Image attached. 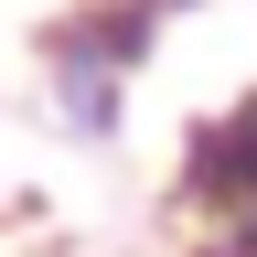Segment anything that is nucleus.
Masks as SVG:
<instances>
[{
    "label": "nucleus",
    "mask_w": 257,
    "mask_h": 257,
    "mask_svg": "<svg viewBox=\"0 0 257 257\" xmlns=\"http://www.w3.org/2000/svg\"><path fill=\"white\" fill-rule=\"evenodd\" d=\"M193 0H75L64 22H43V107L75 140H118L128 75L150 64L161 22H182Z\"/></svg>",
    "instance_id": "f257e3e1"
},
{
    "label": "nucleus",
    "mask_w": 257,
    "mask_h": 257,
    "mask_svg": "<svg viewBox=\"0 0 257 257\" xmlns=\"http://www.w3.org/2000/svg\"><path fill=\"white\" fill-rule=\"evenodd\" d=\"M172 204L193 225V257H257V96H236L225 118L182 140Z\"/></svg>",
    "instance_id": "f03ea898"
}]
</instances>
